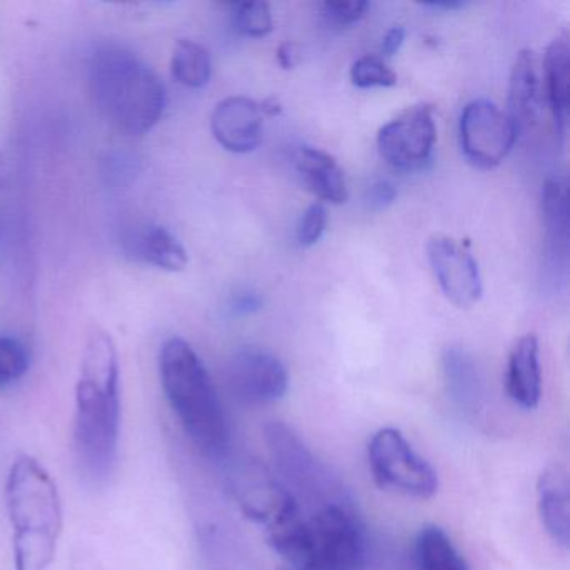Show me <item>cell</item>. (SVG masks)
Returning a JSON list of instances; mask_svg holds the SVG:
<instances>
[{"label":"cell","instance_id":"33","mask_svg":"<svg viewBox=\"0 0 570 570\" xmlns=\"http://www.w3.org/2000/svg\"><path fill=\"white\" fill-rule=\"evenodd\" d=\"M259 109H262L263 115L269 116V118H275V116H279L283 112L282 102L276 98H268L259 105Z\"/></svg>","mask_w":570,"mask_h":570},{"label":"cell","instance_id":"4","mask_svg":"<svg viewBox=\"0 0 570 570\" xmlns=\"http://www.w3.org/2000/svg\"><path fill=\"white\" fill-rule=\"evenodd\" d=\"M159 376L186 435L206 455H223L229 440L225 410L208 368L186 340L169 338L163 345Z\"/></svg>","mask_w":570,"mask_h":570},{"label":"cell","instance_id":"26","mask_svg":"<svg viewBox=\"0 0 570 570\" xmlns=\"http://www.w3.org/2000/svg\"><path fill=\"white\" fill-rule=\"evenodd\" d=\"M29 353L18 340L0 336V389L14 385L29 370Z\"/></svg>","mask_w":570,"mask_h":570},{"label":"cell","instance_id":"25","mask_svg":"<svg viewBox=\"0 0 570 570\" xmlns=\"http://www.w3.org/2000/svg\"><path fill=\"white\" fill-rule=\"evenodd\" d=\"M353 85L360 89L393 88L396 75L379 56H363L350 69Z\"/></svg>","mask_w":570,"mask_h":570},{"label":"cell","instance_id":"16","mask_svg":"<svg viewBox=\"0 0 570 570\" xmlns=\"http://www.w3.org/2000/svg\"><path fill=\"white\" fill-rule=\"evenodd\" d=\"M295 166L306 188L316 198L332 205L346 203L348 188H346L345 175L328 153L312 146H302L296 153Z\"/></svg>","mask_w":570,"mask_h":570},{"label":"cell","instance_id":"8","mask_svg":"<svg viewBox=\"0 0 570 570\" xmlns=\"http://www.w3.org/2000/svg\"><path fill=\"white\" fill-rule=\"evenodd\" d=\"M460 146L470 165L493 169L515 146L519 128L507 112L487 99L469 102L460 116Z\"/></svg>","mask_w":570,"mask_h":570},{"label":"cell","instance_id":"29","mask_svg":"<svg viewBox=\"0 0 570 570\" xmlns=\"http://www.w3.org/2000/svg\"><path fill=\"white\" fill-rule=\"evenodd\" d=\"M396 188L390 181H376L368 189V203L373 209H385L396 199Z\"/></svg>","mask_w":570,"mask_h":570},{"label":"cell","instance_id":"7","mask_svg":"<svg viewBox=\"0 0 570 570\" xmlns=\"http://www.w3.org/2000/svg\"><path fill=\"white\" fill-rule=\"evenodd\" d=\"M266 445L279 472L295 489L312 502L320 500L322 507L332 503L350 505L342 485L330 475L328 470L315 459L298 433L282 422H273L265 429ZM320 507V509H322Z\"/></svg>","mask_w":570,"mask_h":570},{"label":"cell","instance_id":"22","mask_svg":"<svg viewBox=\"0 0 570 570\" xmlns=\"http://www.w3.org/2000/svg\"><path fill=\"white\" fill-rule=\"evenodd\" d=\"M419 570H469L462 553L440 527L425 525L415 540Z\"/></svg>","mask_w":570,"mask_h":570},{"label":"cell","instance_id":"1","mask_svg":"<svg viewBox=\"0 0 570 570\" xmlns=\"http://www.w3.org/2000/svg\"><path fill=\"white\" fill-rule=\"evenodd\" d=\"M121 433V383L115 340L96 328L86 342L76 383V465L92 487L109 482L118 462Z\"/></svg>","mask_w":570,"mask_h":570},{"label":"cell","instance_id":"15","mask_svg":"<svg viewBox=\"0 0 570 570\" xmlns=\"http://www.w3.org/2000/svg\"><path fill=\"white\" fill-rule=\"evenodd\" d=\"M540 520L557 546H570V483L566 469L550 465L537 480Z\"/></svg>","mask_w":570,"mask_h":570},{"label":"cell","instance_id":"31","mask_svg":"<svg viewBox=\"0 0 570 570\" xmlns=\"http://www.w3.org/2000/svg\"><path fill=\"white\" fill-rule=\"evenodd\" d=\"M405 38V29L400 28V26H395V28L390 29L382 41V55L385 56V58H393V56L402 49Z\"/></svg>","mask_w":570,"mask_h":570},{"label":"cell","instance_id":"27","mask_svg":"<svg viewBox=\"0 0 570 570\" xmlns=\"http://www.w3.org/2000/svg\"><path fill=\"white\" fill-rule=\"evenodd\" d=\"M326 225H328V213L322 203H315L303 213L299 219L298 229H296V238L303 248H312L325 235Z\"/></svg>","mask_w":570,"mask_h":570},{"label":"cell","instance_id":"12","mask_svg":"<svg viewBox=\"0 0 570 570\" xmlns=\"http://www.w3.org/2000/svg\"><path fill=\"white\" fill-rule=\"evenodd\" d=\"M232 487L243 513L265 530L299 503L292 490L256 462L236 465L232 472Z\"/></svg>","mask_w":570,"mask_h":570},{"label":"cell","instance_id":"13","mask_svg":"<svg viewBox=\"0 0 570 570\" xmlns=\"http://www.w3.org/2000/svg\"><path fill=\"white\" fill-rule=\"evenodd\" d=\"M212 131L226 151L246 155L255 151L263 139V112L258 102L245 96H233L216 105Z\"/></svg>","mask_w":570,"mask_h":570},{"label":"cell","instance_id":"11","mask_svg":"<svg viewBox=\"0 0 570 570\" xmlns=\"http://www.w3.org/2000/svg\"><path fill=\"white\" fill-rule=\"evenodd\" d=\"M233 396L249 406L278 402L288 392V372L272 353L245 348L236 352L226 366Z\"/></svg>","mask_w":570,"mask_h":570},{"label":"cell","instance_id":"6","mask_svg":"<svg viewBox=\"0 0 570 570\" xmlns=\"http://www.w3.org/2000/svg\"><path fill=\"white\" fill-rule=\"evenodd\" d=\"M368 465L376 485L389 492L426 500L439 490L433 466L392 426L379 430L370 440Z\"/></svg>","mask_w":570,"mask_h":570},{"label":"cell","instance_id":"5","mask_svg":"<svg viewBox=\"0 0 570 570\" xmlns=\"http://www.w3.org/2000/svg\"><path fill=\"white\" fill-rule=\"evenodd\" d=\"M308 537L302 570H362L366 535L352 505L332 503L306 517Z\"/></svg>","mask_w":570,"mask_h":570},{"label":"cell","instance_id":"30","mask_svg":"<svg viewBox=\"0 0 570 570\" xmlns=\"http://www.w3.org/2000/svg\"><path fill=\"white\" fill-rule=\"evenodd\" d=\"M262 308V296H259L258 293L253 292L238 293V295L232 299V305H229V309H232V313L235 316L253 315V313H258Z\"/></svg>","mask_w":570,"mask_h":570},{"label":"cell","instance_id":"23","mask_svg":"<svg viewBox=\"0 0 570 570\" xmlns=\"http://www.w3.org/2000/svg\"><path fill=\"white\" fill-rule=\"evenodd\" d=\"M171 71L179 85L189 89H202L212 79V56L199 42L181 39L175 46Z\"/></svg>","mask_w":570,"mask_h":570},{"label":"cell","instance_id":"3","mask_svg":"<svg viewBox=\"0 0 570 570\" xmlns=\"http://www.w3.org/2000/svg\"><path fill=\"white\" fill-rule=\"evenodd\" d=\"M89 86L102 118L121 135H146L165 115L161 79L121 46H105L92 55Z\"/></svg>","mask_w":570,"mask_h":570},{"label":"cell","instance_id":"14","mask_svg":"<svg viewBox=\"0 0 570 570\" xmlns=\"http://www.w3.org/2000/svg\"><path fill=\"white\" fill-rule=\"evenodd\" d=\"M507 395L520 409L532 410L542 395V370H540L539 340L535 335H523L513 343L509 353L505 373Z\"/></svg>","mask_w":570,"mask_h":570},{"label":"cell","instance_id":"19","mask_svg":"<svg viewBox=\"0 0 570 570\" xmlns=\"http://www.w3.org/2000/svg\"><path fill=\"white\" fill-rule=\"evenodd\" d=\"M540 112L539 75L532 51L519 52L510 72L509 112L517 128L532 125Z\"/></svg>","mask_w":570,"mask_h":570},{"label":"cell","instance_id":"24","mask_svg":"<svg viewBox=\"0 0 570 570\" xmlns=\"http://www.w3.org/2000/svg\"><path fill=\"white\" fill-rule=\"evenodd\" d=\"M233 24L246 38H266L273 32L272 8L268 2H239L233 6Z\"/></svg>","mask_w":570,"mask_h":570},{"label":"cell","instance_id":"9","mask_svg":"<svg viewBox=\"0 0 570 570\" xmlns=\"http://www.w3.org/2000/svg\"><path fill=\"white\" fill-rule=\"evenodd\" d=\"M436 142L433 106L416 105L386 122L376 136L380 155L399 171H419L429 165Z\"/></svg>","mask_w":570,"mask_h":570},{"label":"cell","instance_id":"28","mask_svg":"<svg viewBox=\"0 0 570 570\" xmlns=\"http://www.w3.org/2000/svg\"><path fill=\"white\" fill-rule=\"evenodd\" d=\"M368 8L370 4L365 0H328L323 2L322 12L332 24L352 26L366 14Z\"/></svg>","mask_w":570,"mask_h":570},{"label":"cell","instance_id":"18","mask_svg":"<svg viewBox=\"0 0 570 570\" xmlns=\"http://www.w3.org/2000/svg\"><path fill=\"white\" fill-rule=\"evenodd\" d=\"M569 58L570 46L567 32L557 36L549 48H547L546 62V86L547 101L552 111L559 136H566L569 125Z\"/></svg>","mask_w":570,"mask_h":570},{"label":"cell","instance_id":"10","mask_svg":"<svg viewBox=\"0 0 570 570\" xmlns=\"http://www.w3.org/2000/svg\"><path fill=\"white\" fill-rule=\"evenodd\" d=\"M430 266L443 295L459 308H472L482 298L483 285L479 263L470 253L469 243L435 235L426 245Z\"/></svg>","mask_w":570,"mask_h":570},{"label":"cell","instance_id":"34","mask_svg":"<svg viewBox=\"0 0 570 570\" xmlns=\"http://www.w3.org/2000/svg\"><path fill=\"white\" fill-rule=\"evenodd\" d=\"M425 8L433 9V11H459L465 8V2H430Z\"/></svg>","mask_w":570,"mask_h":570},{"label":"cell","instance_id":"32","mask_svg":"<svg viewBox=\"0 0 570 570\" xmlns=\"http://www.w3.org/2000/svg\"><path fill=\"white\" fill-rule=\"evenodd\" d=\"M299 58H302V52H299V46L295 42H285V45L279 46L278 52H276L278 65L285 71L295 69L299 65Z\"/></svg>","mask_w":570,"mask_h":570},{"label":"cell","instance_id":"20","mask_svg":"<svg viewBox=\"0 0 570 570\" xmlns=\"http://www.w3.org/2000/svg\"><path fill=\"white\" fill-rule=\"evenodd\" d=\"M443 375L453 402L465 412H476L482 400V379L472 356L456 346L446 350L443 353Z\"/></svg>","mask_w":570,"mask_h":570},{"label":"cell","instance_id":"2","mask_svg":"<svg viewBox=\"0 0 570 570\" xmlns=\"http://www.w3.org/2000/svg\"><path fill=\"white\" fill-rule=\"evenodd\" d=\"M14 570H49L58 552L65 512L51 473L28 453L12 462L6 482Z\"/></svg>","mask_w":570,"mask_h":570},{"label":"cell","instance_id":"17","mask_svg":"<svg viewBox=\"0 0 570 570\" xmlns=\"http://www.w3.org/2000/svg\"><path fill=\"white\" fill-rule=\"evenodd\" d=\"M129 252L139 262L165 272L178 273L188 266V252L165 226L146 225L129 239Z\"/></svg>","mask_w":570,"mask_h":570},{"label":"cell","instance_id":"21","mask_svg":"<svg viewBox=\"0 0 570 570\" xmlns=\"http://www.w3.org/2000/svg\"><path fill=\"white\" fill-rule=\"evenodd\" d=\"M542 215L547 242L553 258L567 259L569 248V195L562 178H552L543 185Z\"/></svg>","mask_w":570,"mask_h":570}]
</instances>
